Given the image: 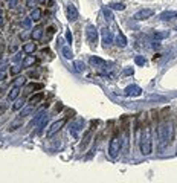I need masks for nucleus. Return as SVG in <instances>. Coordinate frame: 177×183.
<instances>
[{"label": "nucleus", "mask_w": 177, "mask_h": 183, "mask_svg": "<svg viewBox=\"0 0 177 183\" xmlns=\"http://www.w3.org/2000/svg\"><path fill=\"white\" fill-rule=\"evenodd\" d=\"M153 151V142H151V127L147 125L142 136H141V153L144 156H148Z\"/></svg>", "instance_id": "obj_1"}, {"label": "nucleus", "mask_w": 177, "mask_h": 183, "mask_svg": "<svg viewBox=\"0 0 177 183\" xmlns=\"http://www.w3.org/2000/svg\"><path fill=\"white\" fill-rule=\"evenodd\" d=\"M122 148V137L119 133H115L113 137H112V141H110V145H109V154L112 159H116L119 151Z\"/></svg>", "instance_id": "obj_2"}, {"label": "nucleus", "mask_w": 177, "mask_h": 183, "mask_svg": "<svg viewBox=\"0 0 177 183\" xmlns=\"http://www.w3.org/2000/svg\"><path fill=\"white\" fill-rule=\"evenodd\" d=\"M67 122V118H63V119H60V121H57V122H54L52 125H50V128L47 130V133H46V136L47 137H52L55 133H58L63 127H64V124Z\"/></svg>", "instance_id": "obj_3"}, {"label": "nucleus", "mask_w": 177, "mask_h": 183, "mask_svg": "<svg viewBox=\"0 0 177 183\" xmlns=\"http://www.w3.org/2000/svg\"><path fill=\"white\" fill-rule=\"evenodd\" d=\"M153 15H154V9L147 8V9H141L139 12H136V14L133 15V18L137 20V21H141V20H147V18H150V17H153Z\"/></svg>", "instance_id": "obj_4"}, {"label": "nucleus", "mask_w": 177, "mask_h": 183, "mask_svg": "<svg viewBox=\"0 0 177 183\" xmlns=\"http://www.w3.org/2000/svg\"><path fill=\"white\" fill-rule=\"evenodd\" d=\"M98 31H96V28L95 26H87V40H89V43L92 44V46H96V43H98Z\"/></svg>", "instance_id": "obj_5"}, {"label": "nucleus", "mask_w": 177, "mask_h": 183, "mask_svg": "<svg viewBox=\"0 0 177 183\" xmlns=\"http://www.w3.org/2000/svg\"><path fill=\"white\" fill-rule=\"evenodd\" d=\"M124 92H125V96H141L142 88H141L139 85H134V84H133V85H128Z\"/></svg>", "instance_id": "obj_6"}, {"label": "nucleus", "mask_w": 177, "mask_h": 183, "mask_svg": "<svg viewBox=\"0 0 177 183\" xmlns=\"http://www.w3.org/2000/svg\"><path fill=\"white\" fill-rule=\"evenodd\" d=\"M101 37H103V43H104V46H109V44L113 43V34H112L110 29H107V28H104L103 31H101Z\"/></svg>", "instance_id": "obj_7"}, {"label": "nucleus", "mask_w": 177, "mask_h": 183, "mask_svg": "<svg viewBox=\"0 0 177 183\" xmlns=\"http://www.w3.org/2000/svg\"><path fill=\"white\" fill-rule=\"evenodd\" d=\"M83 124H84V121H83V119H78V121L75 122V124H72V125H70V130H69V133H70L73 137H77V136H78V131H80V130H83V128H80Z\"/></svg>", "instance_id": "obj_8"}, {"label": "nucleus", "mask_w": 177, "mask_h": 183, "mask_svg": "<svg viewBox=\"0 0 177 183\" xmlns=\"http://www.w3.org/2000/svg\"><path fill=\"white\" fill-rule=\"evenodd\" d=\"M66 12H67V18L70 21H75V20L78 18V11H77V8H75L73 5H69L67 9H66Z\"/></svg>", "instance_id": "obj_9"}, {"label": "nucleus", "mask_w": 177, "mask_h": 183, "mask_svg": "<svg viewBox=\"0 0 177 183\" xmlns=\"http://www.w3.org/2000/svg\"><path fill=\"white\" fill-rule=\"evenodd\" d=\"M89 63H90V66H93V67H106V66H107V61H104L103 58H98V57H90Z\"/></svg>", "instance_id": "obj_10"}, {"label": "nucleus", "mask_w": 177, "mask_h": 183, "mask_svg": "<svg viewBox=\"0 0 177 183\" xmlns=\"http://www.w3.org/2000/svg\"><path fill=\"white\" fill-rule=\"evenodd\" d=\"M160 20L166 21V20H172V18H177V11H165L159 15Z\"/></svg>", "instance_id": "obj_11"}, {"label": "nucleus", "mask_w": 177, "mask_h": 183, "mask_svg": "<svg viewBox=\"0 0 177 183\" xmlns=\"http://www.w3.org/2000/svg\"><path fill=\"white\" fill-rule=\"evenodd\" d=\"M34 107H35V104H28V105H24L23 108H21V111H20V114H18V118H24V116H28V114L31 113V111H34Z\"/></svg>", "instance_id": "obj_12"}, {"label": "nucleus", "mask_w": 177, "mask_h": 183, "mask_svg": "<svg viewBox=\"0 0 177 183\" xmlns=\"http://www.w3.org/2000/svg\"><path fill=\"white\" fill-rule=\"evenodd\" d=\"M18 93H20V87H18V85H14V87L9 90V93H8V99H9V101H15L17 96H18Z\"/></svg>", "instance_id": "obj_13"}, {"label": "nucleus", "mask_w": 177, "mask_h": 183, "mask_svg": "<svg viewBox=\"0 0 177 183\" xmlns=\"http://www.w3.org/2000/svg\"><path fill=\"white\" fill-rule=\"evenodd\" d=\"M169 37V31H154L153 32V38L154 40H163Z\"/></svg>", "instance_id": "obj_14"}, {"label": "nucleus", "mask_w": 177, "mask_h": 183, "mask_svg": "<svg viewBox=\"0 0 177 183\" xmlns=\"http://www.w3.org/2000/svg\"><path fill=\"white\" fill-rule=\"evenodd\" d=\"M116 44L118 46H121V48H125V46H127V38L124 37V34L122 32H118V35H116Z\"/></svg>", "instance_id": "obj_15"}, {"label": "nucleus", "mask_w": 177, "mask_h": 183, "mask_svg": "<svg viewBox=\"0 0 177 183\" xmlns=\"http://www.w3.org/2000/svg\"><path fill=\"white\" fill-rule=\"evenodd\" d=\"M44 118H46V116H44V110H41V111L37 114V116L32 119V122H31V127H35V125H38V124H40V122H41Z\"/></svg>", "instance_id": "obj_16"}, {"label": "nucleus", "mask_w": 177, "mask_h": 183, "mask_svg": "<svg viewBox=\"0 0 177 183\" xmlns=\"http://www.w3.org/2000/svg\"><path fill=\"white\" fill-rule=\"evenodd\" d=\"M35 48H37L35 43H26V44L23 46V52H24V54H34Z\"/></svg>", "instance_id": "obj_17"}, {"label": "nucleus", "mask_w": 177, "mask_h": 183, "mask_svg": "<svg viewBox=\"0 0 177 183\" xmlns=\"http://www.w3.org/2000/svg\"><path fill=\"white\" fill-rule=\"evenodd\" d=\"M61 54H63V57H64L66 60H70V58L73 57V54H72V49H70V46H64V48H61Z\"/></svg>", "instance_id": "obj_18"}, {"label": "nucleus", "mask_w": 177, "mask_h": 183, "mask_svg": "<svg viewBox=\"0 0 177 183\" xmlns=\"http://www.w3.org/2000/svg\"><path fill=\"white\" fill-rule=\"evenodd\" d=\"M43 98H44V95H43V92H40V93H37V95L31 96L29 102H31V104H35V105H37V104H38V102H40V101H41Z\"/></svg>", "instance_id": "obj_19"}, {"label": "nucleus", "mask_w": 177, "mask_h": 183, "mask_svg": "<svg viewBox=\"0 0 177 183\" xmlns=\"http://www.w3.org/2000/svg\"><path fill=\"white\" fill-rule=\"evenodd\" d=\"M32 40H40L41 38V35H43V29L41 28H35L34 31H32Z\"/></svg>", "instance_id": "obj_20"}, {"label": "nucleus", "mask_w": 177, "mask_h": 183, "mask_svg": "<svg viewBox=\"0 0 177 183\" xmlns=\"http://www.w3.org/2000/svg\"><path fill=\"white\" fill-rule=\"evenodd\" d=\"M109 8L110 9H115V11H124L125 9V5L124 3H110Z\"/></svg>", "instance_id": "obj_21"}, {"label": "nucleus", "mask_w": 177, "mask_h": 183, "mask_svg": "<svg viewBox=\"0 0 177 183\" xmlns=\"http://www.w3.org/2000/svg\"><path fill=\"white\" fill-rule=\"evenodd\" d=\"M31 18H32V21L40 20V18H41V11H40V9H34V11L31 12Z\"/></svg>", "instance_id": "obj_22"}, {"label": "nucleus", "mask_w": 177, "mask_h": 183, "mask_svg": "<svg viewBox=\"0 0 177 183\" xmlns=\"http://www.w3.org/2000/svg\"><path fill=\"white\" fill-rule=\"evenodd\" d=\"M134 63H136L137 66H145V64H147V60H145L142 55H137V57H134Z\"/></svg>", "instance_id": "obj_23"}, {"label": "nucleus", "mask_w": 177, "mask_h": 183, "mask_svg": "<svg viewBox=\"0 0 177 183\" xmlns=\"http://www.w3.org/2000/svg\"><path fill=\"white\" fill-rule=\"evenodd\" d=\"M34 61H35V57H34V55H31V57H28L26 60L23 61V64H21V66H23V67H28V66H31Z\"/></svg>", "instance_id": "obj_24"}, {"label": "nucleus", "mask_w": 177, "mask_h": 183, "mask_svg": "<svg viewBox=\"0 0 177 183\" xmlns=\"http://www.w3.org/2000/svg\"><path fill=\"white\" fill-rule=\"evenodd\" d=\"M75 67H77L78 72H84L86 70V66H84L83 61H75Z\"/></svg>", "instance_id": "obj_25"}, {"label": "nucleus", "mask_w": 177, "mask_h": 183, "mask_svg": "<svg viewBox=\"0 0 177 183\" xmlns=\"http://www.w3.org/2000/svg\"><path fill=\"white\" fill-rule=\"evenodd\" d=\"M103 14H104L106 20H112V18H113V15H112V11H110V8H103Z\"/></svg>", "instance_id": "obj_26"}, {"label": "nucleus", "mask_w": 177, "mask_h": 183, "mask_svg": "<svg viewBox=\"0 0 177 183\" xmlns=\"http://www.w3.org/2000/svg\"><path fill=\"white\" fill-rule=\"evenodd\" d=\"M18 125H21V118H18V119H17L15 122H12V124L9 125V131H14V130H15V128H17Z\"/></svg>", "instance_id": "obj_27"}, {"label": "nucleus", "mask_w": 177, "mask_h": 183, "mask_svg": "<svg viewBox=\"0 0 177 183\" xmlns=\"http://www.w3.org/2000/svg\"><path fill=\"white\" fill-rule=\"evenodd\" d=\"M24 82H26V79H24L23 76H18V78L15 79V82H14V85H18V87H20V85H23Z\"/></svg>", "instance_id": "obj_28"}, {"label": "nucleus", "mask_w": 177, "mask_h": 183, "mask_svg": "<svg viewBox=\"0 0 177 183\" xmlns=\"http://www.w3.org/2000/svg\"><path fill=\"white\" fill-rule=\"evenodd\" d=\"M20 70H21V67H20V66H14V67L11 69V73H12V75H15V73H18Z\"/></svg>", "instance_id": "obj_29"}, {"label": "nucleus", "mask_w": 177, "mask_h": 183, "mask_svg": "<svg viewBox=\"0 0 177 183\" xmlns=\"http://www.w3.org/2000/svg\"><path fill=\"white\" fill-rule=\"evenodd\" d=\"M31 21H32V18H31V17H29V18H26V20L23 21V26H24V28H31Z\"/></svg>", "instance_id": "obj_30"}, {"label": "nucleus", "mask_w": 177, "mask_h": 183, "mask_svg": "<svg viewBox=\"0 0 177 183\" xmlns=\"http://www.w3.org/2000/svg\"><path fill=\"white\" fill-rule=\"evenodd\" d=\"M21 107H23V101H17V102L14 104L12 108H14V110H18V108H21Z\"/></svg>", "instance_id": "obj_31"}, {"label": "nucleus", "mask_w": 177, "mask_h": 183, "mask_svg": "<svg viewBox=\"0 0 177 183\" xmlns=\"http://www.w3.org/2000/svg\"><path fill=\"white\" fill-rule=\"evenodd\" d=\"M8 6L9 8H15L17 6V0H8Z\"/></svg>", "instance_id": "obj_32"}, {"label": "nucleus", "mask_w": 177, "mask_h": 183, "mask_svg": "<svg viewBox=\"0 0 177 183\" xmlns=\"http://www.w3.org/2000/svg\"><path fill=\"white\" fill-rule=\"evenodd\" d=\"M6 66H8V61H3V63H0V72H3L5 69H6Z\"/></svg>", "instance_id": "obj_33"}, {"label": "nucleus", "mask_w": 177, "mask_h": 183, "mask_svg": "<svg viewBox=\"0 0 177 183\" xmlns=\"http://www.w3.org/2000/svg\"><path fill=\"white\" fill-rule=\"evenodd\" d=\"M66 40H67L69 43H72V34H70V31L66 32Z\"/></svg>", "instance_id": "obj_34"}, {"label": "nucleus", "mask_w": 177, "mask_h": 183, "mask_svg": "<svg viewBox=\"0 0 177 183\" xmlns=\"http://www.w3.org/2000/svg\"><path fill=\"white\" fill-rule=\"evenodd\" d=\"M133 72H134L133 69H125V70H124V73H125V75H133Z\"/></svg>", "instance_id": "obj_35"}, {"label": "nucleus", "mask_w": 177, "mask_h": 183, "mask_svg": "<svg viewBox=\"0 0 177 183\" xmlns=\"http://www.w3.org/2000/svg\"><path fill=\"white\" fill-rule=\"evenodd\" d=\"M35 2H37V0H28V6H29V8H34Z\"/></svg>", "instance_id": "obj_36"}, {"label": "nucleus", "mask_w": 177, "mask_h": 183, "mask_svg": "<svg viewBox=\"0 0 177 183\" xmlns=\"http://www.w3.org/2000/svg\"><path fill=\"white\" fill-rule=\"evenodd\" d=\"M21 60V54H17V57H14V61L17 63V61H20Z\"/></svg>", "instance_id": "obj_37"}, {"label": "nucleus", "mask_w": 177, "mask_h": 183, "mask_svg": "<svg viewBox=\"0 0 177 183\" xmlns=\"http://www.w3.org/2000/svg\"><path fill=\"white\" fill-rule=\"evenodd\" d=\"M55 110H57V111H60V110H63V105H61V104H60V105H57V108H55Z\"/></svg>", "instance_id": "obj_38"}, {"label": "nucleus", "mask_w": 177, "mask_h": 183, "mask_svg": "<svg viewBox=\"0 0 177 183\" xmlns=\"http://www.w3.org/2000/svg\"><path fill=\"white\" fill-rule=\"evenodd\" d=\"M38 2H44V0H38Z\"/></svg>", "instance_id": "obj_39"}]
</instances>
